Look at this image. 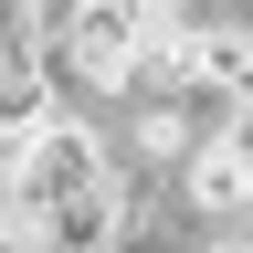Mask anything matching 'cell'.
Listing matches in <instances>:
<instances>
[{"label":"cell","instance_id":"6da1fadb","mask_svg":"<svg viewBox=\"0 0 253 253\" xmlns=\"http://www.w3.org/2000/svg\"><path fill=\"white\" fill-rule=\"evenodd\" d=\"M126 169L95 116H42L11 137L0 169V253H106L116 243Z\"/></svg>","mask_w":253,"mask_h":253},{"label":"cell","instance_id":"7a4b0ae2","mask_svg":"<svg viewBox=\"0 0 253 253\" xmlns=\"http://www.w3.org/2000/svg\"><path fill=\"white\" fill-rule=\"evenodd\" d=\"M158 42V0H42V84L53 116H95Z\"/></svg>","mask_w":253,"mask_h":253},{"label":"cell","instance_id":"3957f363","mask_svg":"<svg viewBox=\"0 0 253 253\" xmlns=\"http://www.w3.org/2000/svg\"><path fill=\"white\" fill-rule=\"evenodd\" d=\"M232 21H243V32H253V0H232Z\"/></svg>","mask_w":253,"mask_h":253}]
</instances>
